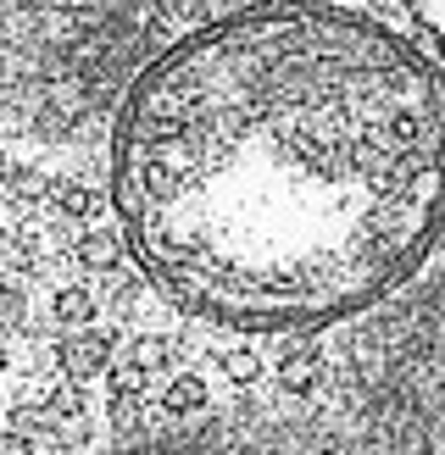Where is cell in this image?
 Here are the masks:
<instances>
[{
    "instance_id": "6da1fadb",
    "label": "cell",
    "mask_w": 445,
    "mask_h": 455,
    "mask_svg": "<svg viewBox=\"0 0 445 455\" xmlns=\"http://www.w3.org/2000/svg\"><path fill=\"white\" fill-rule=\"evenodd\" d=\"M267 84L245 117L190 39L156 56L117 128L123 239L190 316L312 333L429 261L445 234V84L356 12H256Z\"/></svg>"
},
{
    "instance_id": "7a4b0ae2",
    "label": "cell",
    "mask_w": 445,
    "mask_h": 455,
    "mask_svg": "<svg viewBox=\"0 0 445 455\" xmlns=\"http://www.w3.org/2000/svg\"><path fill=\"white\" fill-rule=\"evenodd\" d=\"M273 378H279L284 400H318L328 389V378H334V355L312 333H295L284 345V355H273Z\"/></svg>"
},
{
    "instance_id": "3957f363",
    "label": "cell",
    "mask_w": 445,
    "mask_h": 455,
    "mask_svg": "<svg viewBox=\"0 0 445 455\" xmlns=\"http://www.w3.org/2000/svg\"><path fill=\"white\" fill-rule=\"evenodd\" d=\"M61 372L67 383H89V378H106L111 361H117V333L106 328H84V333H67L61 339Z\"/></svg>"
},
{
    "instance_id": "277c9868",
    "label": "cell",
    "mask_w": 445,
    "mask_h": 455,
    "mask_svg": "<svg viewBox=\"0 0 445 455\" xmlns=\"http://www.w3.org/2000/svg\"><path fill=\"white\" fill-rule=\"evenodd\" d=\"M123 250H128V239H123V228H89V234H78L73 239V261L84 267V272H117L123 267Z\"/></svg>"
},
{
    "instance_id": "5b68a950",
    "label": "cell",
    "mask_w": 445,
    "mask_h": 455,
    "mask_svg": "<svg viewBox=\"0 0 445 455\" xmlns=\"http://www.w3.org/2000/svg\"><path fill=\"white\" fill-rule=\"evenodd\" d=\"M212 405V389H206V378L200 372H173L167 378V389H162V417L167 422H190L200 417Z\"/></svg>"
},
{
    "instance_id": "8992f818",
    "label": "cell",
    "mask_w": 445,
    "mask_h": 455,
    "mask_svg": "<svg viewBox=\"0 0 445 455\" xmlns=\"http://www.w3.org/2000/svg\"><path fill=\"white\" fill-rule=\"evenodd\" d=\"M217 372L229 378L234 389L256 395V383L267 378V355H262L256 345H222V350H217Z\"/></svg>"
},
{
    "instance_id": "52a82bcc",
    "label": "cell",
    "mask_w": 445,
    "mask_h": 455,
    "mask_svg": "<svg viewBox=\"0 0 445 455\" xmlns=\"http://www.w3.org/2000/svg\"><path fill=\"white\" fill-rule=\"evenodd\" d=\"M51 316H56V328H67V333H84V328L101 316V300H95V294H89L84 283H73V289H56Z\"/></svg>"
},
{
    "instance_id": "ba28073f",
    "label": "cell",
    "mask_w": 445,
    "mask_h": 455,
    "mask_svg": "<svg viewBox=\"0 0 445 455\" xmlns=\"http://www.w3.org/2000/svg\"><path fill=\"white\" fill-rule=\"evenodd\" d=\"M128 361H134L145 378H156V372L178 367V339H173V333H140V339L128 345Z\"/></svg>"
},
{
    "instance_id": "9c48e42d",
    "label": "cell",
    "mask_w": 445,
    "mask_h": 455,
    "mask_svg": "<svg viewBox=\"0 0 445 455\" xmlns=\"http://www.w3.org/2000/svg\"><path fill=\"white\" fill-rule=\"evenodd\" d=\"M145 389H150V378L134 367L128 355L111 361V372H106V400L111 405H145Z\"/></svg>"
},
{
    "instance_id": "30bf717a",
    "label": "cell",
    "mask_w": 445,
    "mask_h": 455,
    "mask_svg": "<svg viewBox=\"0 0 445 455\" xmlns=\"http://www.w3.org/2000/svg\"><path fill=\"white\" fill-rule=\"evenodd\" d=\"M140 294H145V272H134V267L106 272V306L117 311V316H134V306H140Z\"/></svg>"
},
{
    "instance_id": "8fae6325",
    "label": "cell",
    "mask_w": 445,
    "mask_h": 455,
    "mask_svg": "<svg viewBox=\"0 0 445 455\" xmlns=\"http://www.w3.org/2000/svg\"><path fill=\"white\" fill-rule=\"evenodd\" d=\"M56 206H61V217H73V222H89L95 217V206H101V195L84 184V178H56Z\"/></svg>"
},
{
    "instance_id": "7c38bea8",
    "label": "cell",
    "mask_w": 445,
    "mask_h": 455,
    "mask_svg": "<svg viewBox=\"0 0 445 455\" xmlns=\"http://www.w3.org/2000/svg\"><path fill=\"white\" fill-rule=\"evenodd\" d=\"M0 455H34L28 434H6V439H0Z\"/></svg>"
},
{
    "instance_id": "4fadbf2b",
    "label": "cell",
    "mask_w": 445,
    "mask_h": 455,
    "mask_svg": "<svg viewBox=\"0 0 445 455\" xmlns=\"http://www.w3.org/2000/svg\"><path fill=\"white\" fill-rule=\"evenodd\" d=\"M0 372H6V345H0Z\"/></svg>"
}]
</instances>
